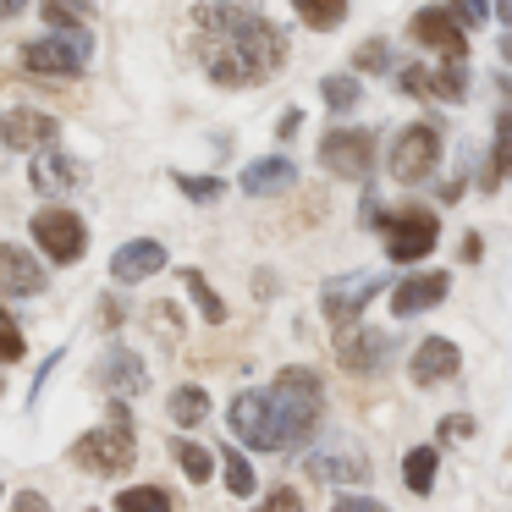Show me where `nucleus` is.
I'll use <instances>...</instances> for the list:
<instances>
[{"label": "nucleus", "instance_id": "obj_11", "mask_svg": "<svg viewBox=\"0 0 512 512\" xmlns=\"http://www.w3.org/2000/svg\"><path fill=\"white\" fill-rule=\"evenodd\" d=\"M408 34L419 39V45L441 50L446 61H463L468 56V34H463V23L452 17V6H424V12L408 23Z\"/></svg>", "mask_w": 512, "mask_h": 512}, {"label": "nucleus", "instance_id": "obj_9", "mask_svg": "<svg viewBox=\"0 0 512 512\" xmlns=\"http://www.w3.org/2000/svg\"><path fill=\"white\" fill-rule=\"evenodd\" d=\"M320 166L336 171V177H347V182H364L369 171H375V133H364V127L331 133L320 144Z\"/></svg>", "mask_w": 512, "mask_h": 512}, {"label": "nucleus", "instance_id": "obj_23", "mask_svg": "<svg viewBox=\"0 0 512 512\" xmlns=\"http://www.w3.org/2000/svg\"><path fill=\"white\" fill-rule=\"evenodd\" d=\"M435 468H441V452H435V446H413V452L402 457V485H408L413 496H430Z\"/></svg>", "mask_w": 512, "mask_h": 512}, {"label": "nucleus", "instance_id": "obj_20", "mask_svg": "<svg viewBox=\"0 0 512 512\" xmlns=\"http://www.w3.org/2000/svg\"><path fill=\"white\" fill-rule=\"evenodd\" d=\"M309 474L320 479V485H364L369 457H358V452H309Z\"/></svg>", "mask_w": 512, "mask_h": 512}, {"label": "nucleus", "instance_id": "obj_22", "mask_svg": "<svg viewBox=\"0 0 512 512\" xmlns=\"http://www.w3.org/2000/svg\"><path fill=\"white\" fill-rule=\"evenodd\" d=\"M166 413H171V424L193 430V424L210 419V391H204V386H177V391L166 397Z\"/></svg>", "mask_w": 512, "mask_h": 512}, {"label": "nucleus", "instance_id": "obj_13", "mask_svg": "<svg viewBox=\"0 0 512 512\" xmlns=\"http://www.w3.org/2000/svg\"><path fill=\"white\" fill-rule=\"evenodd\" d=\"M160 270H166V243H155V237H133V243H122L111 254V276L122 287H138V281L160 276Z\"/></svg>", "mask_w": 512, "mask_h": 512}, {"label": "nucleus", "instance_id": "obj_10", "mask_svg": "<svg viewBox=\"0 0 512 512\" xmlns=\"http://www.w3.org/2000/svg\"><path fill=\"white\" fill-rule=\"evenodd\" d=\"M237 441H248L254 452H276V430H270V391H237L226 408Z\"/></svg>", "mask_w": 512, "mask_h": 512}, {"label": "nucleus", "instance_id": "obj_4", "mask_svg": "<svg viewBox=\"0 0 512 512\" xmlns=\"http://www.w3.org/2000/svg\"><path fill=\"white\" fill-rule=\"evenodd\" d=\"M380 232H386V259H397V265H419V259L441 243L435 215L419 210V204H408V210H386L380 215Z\"/></svg>", "mask_w": 512, "mask_h": 512}, {"label": "nucleus", "instance_id": "obj_30", "mask_svg": "<svg viewBox=\"0 0 512 512\" xmlns=\"http://www.w3.org/2000/svg\"><path fill=\"white\" fill-rule=\"evenodd\" d=\"M463 89H468V78H463V61H446V72H430V94H435V100L457 105V100H463Z\"/></svg>", "mask_w": 512, "mask_h": 512}, {"label": "nucleus", "instance_id": "obj_3", "mask_svg": "<svg viewBox=\"0 0 512 512\" xmlns=\"http://www.w3.org/2000/svg\"><path fill=\"white\" fill-rule=\"evenodd\" d=\"M72 463H78L83 474H100V479H116V474H127V468L138 463L133 419H127L122 402L111 408V424H100V430H89V435L72 441Z\"/></svg>", "mask_w": 512, "mask_h": 512}, {"label": "nucleus", "instance_id": "obj_35", "mask_svg": "<svg viewBox=\"0 0 512 512\" xmlns=\"http://www.w3.org/2000/svg\"><path fill=\"white\" fill-rule=\"evenodd\" d=\"M23 358V331H17V320L6 309H0V364H17Z\"/></svg>", "mask_w": 512, "mask_h": 512}, {"label": "nucleus", "instance_id": "obj_41", "mask_svg": "<svg viewBox=\"0 0 512 512\" xmlns=\"http://www.w3.org/2000/svg\"><path fill=\"white\" fill-rule=\"evenodd\" d=\"M441 435H446V441H457V435H474V419H463V413H452V419L441 424Z\"/></svg>", "mask_w": 512, "mask_h": 512}, {"label": "nucleus", "instance_id": "obj_24", "mask_svg": "<svg viewBox=\"0 0 512 512\" xmlns=\"http://www.w3.org/2000/svg\"><path fill=\"white\" fill-rule=\"evenodd\" d=\"M292 12L303 17V28H314V34H331V28L347 23V0H292Z\"/></svg>", "mask_w": 512, "mask_h": 512}, {"label": "nucleus", "instance_id": "obj_18", "mask_svg": "<svg viewBox=\"0 0 512 512\" xmlns=\"http://www.w3.org/2000/svg\"><path fill=\"white\" fill-rule=\"evenodd\" d=\"M446 287H452V281H446L441 270H424V276H408L397 292H391V314H397V320H413V314L435 309V303L446 298Z\"/></svg>", "mask_w": 512, "mask_h": 512}, {"label": "nucleus", "instance_id": "obj_25", "mask_svg": "<svg viewBox=\"0 0 512 512\" xmlns=\"http://www.w3.org/2000/svg\"><path fill=\"white\" fill-rule=\"evenodd\" d=\"M116 512H171V490L166 485H133L116 496Z\"/></svg>", "mask_w": 512, "mask_h": 512}, {"label": "nucleus", "instance_id": "obj_38", "mask_svg": "<svg viewBox=\"0 0 512 512\" xmlns=\"http://www.w3.org/2000/svg\"><path fill=\"white\" fill-rule=\"evenodd\" d=\"M331 512H391V507H380L375 496H336Z\"/></svg>", "mask_w": 512, "mask_h": 512}, {"label": "nucleus", "instance_id": "obj_28", "mask_svg": "<svg viewBox=\"0 0 512 512\" xmlns=\"http://www.w3.org/2000/svg\"><path fill=\"white\" fill-rule=\"evenodd\" d=\"M320 100L331 105V111H353L358 105V78L353 72H331V78L320 83Z\"/></svg>", "mask_w": 512, "mask_h": 512}, {"label": "nucleus", "instance_id": "obj_37", "mask_svg": "<svg viewBox=\"0 0 512 512\" xmlns=\"http://www.w3.org/2000/svg\"><path fill=\"white\" fill-rule=\"evenodd\" d=\"M254 512H303V496H292V490H270Z\"/></svg>", "mask_w": 512, "mask_h": 512}, {"label": "nucleus", "instance_id": "obj_33", "mask_svg": "<svg viewBox=\"0 0 512 512\" xmlns=\"http://www.w3.org/2000/svg\"><path fill=\"white\" fill-rule=\"evenodd\" d=\"M171 182H177L193 204H215V199H221V177H188V171H177Z\"/></svg>", "mask_w": 512, "mask_h": 512}, {"label": "nucleus", "instance_id": "obj_45", "mask_svg": "<svg viewBox=\"0 0 512 512\" xmlns=\"http://www.w3.org/2000/svg\"><path fill=\"white\" fill-rule=\"evenodd\" d=\"M501 61H507V67H512V28H507V34H501Z\"/></svg>", "mask_w": 512, "mask_h": 512}, {"label": "nucleus", "instance_id": "obj_19", "mask_svg": "<svg viewBox=\"0 0 512 512\" xmlns=\"http://www.w3.org/2000/svg\"><path fill=\"white\" fill-rule=\"evenodd\" d=\"M287 188H298V166L287 155H265V160H248L243 166V193L270 199V193H287Z\"/></svg>", "mask_w": 512, "mask_h": 512}, {"label": "nucleus", "instance_id": "obj_16", "mask_svg": "<svg viewBox=\"0 0 512 512\" xmlns=\"http://www.w3.org/2000/svg\"><path fill=\"white\" fill-rule=\"evenodd\" d=\"M457 369H463V353H457V342H446V336H424V342L413 347L408 375L419 380V386H441V380L457 375Z\"/></svg>", "mask_w": 512, "mask_h": 512}, {"label": "nucleus", "instance_id": "obj_6", "mask_svg": "<svg viewBox=\"0 0 512 512\" xmlns=\"http://www.w3.org/2000/svg\"><path fill=\"white\" fill-rule=\"evenodd\" d=\"M435 166H441V133H435L430 122L402 127L397 144H391V177L397 182H424Z\"/></svg>", "mask_w": 512, "mask_h": 512}, {"label": "nucleus", "instance_id": "obj_44", "mask_svg": "<svg viewBox=\"0 0 512 512\" xmlns=\"http://www.w3.org/2000/svg\"><path fill=\"white\" fill-rule=\"evenodd\" d=\"M490 17H501V23L512 28V0H496V12H490Z\"/></svg>", "mask_w": 512, "mask_h": 512}, {"label": "nucleus", "instance_id": "obj_14", "mask_svg": "<svg viewBox=\"0 0 512 512\" xmlns=\"http://www.w3.org/2000/svg\"><path fill=\"white\" fill-rule=\"evenodd\" d=\"M56 116H45V111H6L0 116V144L6 149H17V155H28V149H45V144H56Z\"/></svg>", "mask_w": 512, "mask_h": 512}, {"label": "nucleus", "instance_id": "obj_5", "mask_svg": "<svg viewBox=\"0 0 512 512\" xmlns=\"http://www.w3.org/2000/svg\"><path fill=\"white\" fill-rule=\"evenodd\" d=\"M89 50H94L89 28H61V34H50V39L23 45V67L28 72H45V78H72V72H83Z\"/></svg>", "mask_w": 512, "mask_h": 512}, {"label": "nucleus", "instance_id": "obj_27", "mask_svg": "<svg viewBox=\"0 0 512 512\" xmlns=\"http://www.w3.org/2000/svg\"><path fill=\"white\" fill-rule=\"evenodd\" d=\"M226 490H232L237 501H248V496L259 490L254 463H248V452H237V446H226Z\"/></svg>", "mask_w": 512, "mask_h": 512}, {"label": "nucleus", "instance_id": "obj_42", "mask_svg": "<svg viewBox=\"0 0 512 512\" xmlns=\"http://www.w3.org/2000/svg\"><path fill=\"white\" fill-rule=\"evenodd\" d=\"M298 127H303V111H287V116H281V122H276V133H281V138H292V133H298Z\"/></svg>", "mask_w": 512, "mask_h": 512}, {"label": "nucleus", "instance_id": "obj_34", "mask_svg": "<svg viewBox=\"0 0 512 512\" xmlns=\"http://www.w3.org/2000/svg\"><path fill=\"white\" fill-rule=\"evenodd\" d=\"M353 67H358V72H386V67H391L386 39H364V45L353 50Z\"/></svg>", "mask_w": 512, "mask_h": 512}, {"label": "nucleus", "instance_id": "obj_40", "mask_svg": "<svg viewBox=\"0 0 512 512\" xmlns=\"http://www.w3.org/2000/svg\"><path fill=\"white\" fill-rule=\"evenodd\" d=\"M402 89H408V94H430V72L408 67V72H402Z\"/></svg>", "mask_w": 512, "mask_h": 512}, {"label": "nucleus", "instance_id": "obj_26", "mask_svg": "<svg viewBox=\"0 0 512 512\" xmlns=\"http://www.w3.org/2000/svg\"><path fill=\"white\" fill-rule=\"evenodd\" d=\"M171 452H177L182 474H188L193 485H210V474H215V452H210V446H199V441H177Z\"/></svg>", "mask_w": 512, "mask_h": 512}, {"label": "nucleus", "instance_id": "obj_31", "mask_svg": "<svg viewBox=\"0 0 512 512\" xmlns=\"http://www.w3.org/2000/svg\"><path fill=\"white\" fill-rule=\"evenodd\" d=\"M512 177V111H501L496 122V155H490V182Z\"/></svg>", "mask_w": 512, "mask_h": 512}, {"label": "nucleus", "instance_id": "obj_21", "mask_svg": "<svg viewBox=\"0 0 512 512\" xmlns=\"http://www.w3.org/2000/svg\"><path fill=\"white\" fill-rule=\"evenodd\" d=\"M386 336H375V331H364V336H353V325L347 331H336V353H342V364L353 369V375H364V369H375L380 358H386Z\"/></svg>", "mask_w": 512, "mask_h": 512}, {"label": "nucleus", "instance_id": "obj_29", "mask_svg": "<svg viewBox=\"0 0 512 512\" xmlns=\"http://www.w3.org/2000/svg\"><path fill=\"white\" fill-rule=\"evenodd\" d=\"M182 281H188L193 303H199V309H204V320H210V325H221V320H226V303H221V298H215V292H210V281H204V270H182Z\"/></svg>", "mask_w": 512, "mask_h": 512}, {"label": "nucleus", "instance_id": "obj_1", "mask_svg": "<svg viewBox=\"0 0 512 512\" xmlns=\"http://www.w3.org/2000/svg\"><path fill=\"white\" fill-rule=\"evenodd\" d=\"M199 28H210L226 50H237V61L248 67L254 83H265L270 72L281 67V56H287V45H281L276 28H270L259 12H243V6H199Z\"/></svg>", "mask_w": 512, "mask_h": 512}, {"label": "nucleus", "instance_id": "obj_43", "mask_svg": "<svg viewBox=\"0 0 512 512\" xmlns=\"http://www.w3.org/2000/svg\"><path fill=\"white\" fill-rule=\"evenodd\" d=\"M28 12V0H0V23H6V17H23Z\"/></svg>", "mask_w": 512, "mask_h": 512}, {"label": "nucleus", "instance_id": "obj_39", "mask_svg": "<svg viewBox=\"0 0 512 512\" xmlns=\"http://www.w3.org/2000/svg\"><path fill=\"white\" fill-rule=\"evenodd\" d=\"M12 512H56V507H50V501L39 496V490H23V496L12 501Z\"/></svg>", "mask_w": 512, "mask_h": 512}, {"label": "nucleus", "instance_id": "obj_12", "mask_svg": "<svg viewBox=\"0 0 512 512\" xmlns=\"http://www.w3.org/2000/svg\"><path fill=\"white\" fill-rule=\"evenodd\" d=\"M45 265H39L28 248H17V243H0V292L6 298H39L45 292Z\"/></svg>", "mask_w": 512, "mask_h": 512}, {"label": "nucleus", "instance_id": "obj_7", "mask_svg": "<svg viewBox=\"0 0 512 512\" xmlns=\"http://www.w3.org/2000/svg\"><path fill=\"white\" fill-rule=\"evenodd\" d=\"M28 232H34V243L45 248L56 265H78V259L89 254V226H83L72 210H39Z\"/></svg>", "mask_w": 512, "mask_h": 512}, {"label": "nucleus", "instance_id": "obj_2", "mask_svg": "<svg viewBox=\"0 0 512 512\" xmlns=\"http://www.w3.org/2000/svg\"><path fill=\"white\" fill-rule=\"evenodd\" d=\"M325 391L309 369H281L270 386V430H276V452H298L309 446V435L320 430Z\"/></svg>", "mask_w": 512, "mask_h": 512}, {"label": "nucleus", "instance_id": "obj_36", "mask_svg": "<svg viewBox=\"0 0 512 512\" xmlns=\"http://www.w3.org/2000/svg\"><path fill=\"white\" fill-rule=\"evenodd\" d=\"M452 17H457V23H468V28H479L490 17V0H457Z\"/></svg>", "mask_w": 512, "mask_h": 512}, {"label": "nucleus", "instance_id": "obj_15", "mask_svg": "<svg viewBox=\"0 0 512 512\" xmlns=\"http://www.w3.org/2000/svg\"><path fill=\"white\" fill-rule=\"evenodd\" d=\"M94 380H100V391H111V397H133V391L149 386V369L138 353L111 347V353H100V364H94Z\"/></svg>", "mask_w": 512, "mask_h": 512}, {"label": "nucleus", "instance_id": "obj_17", "mask_svg": "<svg viewBox=\"0 0 512 512\" xmlns=\"http://www.w3.org/2000/svg\"><path fill=\"white\" fill-rule=\"evenodd\" d=\"M28 182H34L39 193H72L83 182V166L72 155H61L56 144L34 149V166H28Z\"/></svg>", "mask_w": 512, "mask_h": 512}, {"label": "nucleus", "instance_id": "obj_32", "mask_svg": "<svg viewBox=\"0 0 512 512\" xmlns=\"http://www.w3.org/2000/svg\"><path fill=\"white\" fill-rule=\"evenodd\" d=\"M89 12H94V0H45V12L39 17H50L56 28H72V23H83Z\"/></svg>", "mask_w": 512, "mask_h": 512}, {"label": "nucleus", "instance_id": "obj_8", "mask_svg": "<svg viewBox=\"0 0 512 512\" xmlns=\"http://www.w3.org/2000/svg\"><path fill=\"white\" fill-rule=\"evenodd\" d=\"M380 281H386V276H369V270H353V276L325 281L320 309H325V320H331V331H347V325H358V314H364V303L380 292Z\"/></svg>", "mask_w": 512, "mask_h": 512}]
</instances>
